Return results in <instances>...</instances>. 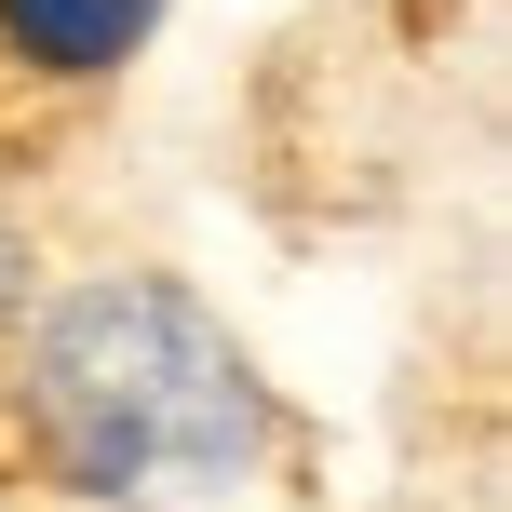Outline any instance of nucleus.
Returning a JSON list of instances; mask_svg holds the SVG:
<instances>
[{
    "mask_svg": "<svg viewBox=\"0 0 512 512\" xmlns=\"http://www.w3.org/2000/svg\"><path fill=\"white\" fill-rule=\"evenodd\" d=\"M14 459L68 512H216L270 472L283 405L176 270L41 283L14 324Z\"/></svg>",
    "mask_w": 512,
    "mask_h": 512,
    "instance_id": "f257e3e1",
    "label": "nucleus"
},
{
    "mask_svg": "<svg viewBox=\"0 0 512 512\" xmlns=\"http://www.w3.org/2000/svg\"><path fill=\"white\" fill-rule=\"evenodd\" d=\"M162 14L176 0H0V68L27 95H108L162 41Z\"/></svg>",
    "mask_w": 512,
    "mask_h": 512,
    "instance_id": "f03ea898",
    "label": "nucleus"
},
{
    "mask_svg": "<svg viewBox=\"0 0 512 512\" xmlns=\"http://www.w3.org/2000/svg\"><path fill=\"white\" fill-rule=\"evenodd\" d=\"M27 297H41V230H27V189L0 176V351H14V324H27Z\"/></svg>",
    "mask_w": 512,
    "mask_h": 512,
    "instance_id": "7ed1b4c3",
    "label": "nucleus"
},
{
    "mask_svg": "<svg viewBox=\"0 0 512 512\" xmlns=\"http://www.w3.org/2000/svg\"><path fill=\"white\" fill-rule=\"evenodd\" d=\"M0 512H14V472H0Z\"/></svg>",
    "mask_w": 512,
    "mask_h": 512,
    "instance_id": "20e7f679",
    "label": "nucleus"
}]
</instances>
